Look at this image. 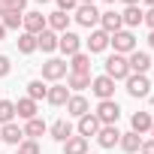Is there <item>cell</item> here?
I'll list each match as a JSON object with an SVG mask.
<instances>
[{
	"instance_id": "cell-4",
	"label": "cell",
	"mask_w": 154,
	"mask_h": 154,
	"mask_svg": "<svg viewBox=\"0 0 154 154\" xmlns=\"http://www.w3.org/2000/svg\"><path fill=\"white\" fill-rule=\"evenodd\" d=\"M109 45L115 48V54H130V51H136V36H133V30H118V33H112L109 36Z\"/></svg>"
},
{
	"instance_id": "cell-40",
	"label": "cell",
	"mask_w": 154,
	"mask_h": 154,
	"mask_svg": "<svg viewBox=\"0 0 154 154\" xmlns=\"http://www.w3.org/2000/svg\"><path fill=\"white\" fill-rule=\"evenodd\" d=\"M148 45H151V48H154V30H151V33H148Z\"/></svg>"
},
{
	"instance_id": "cell-37",
	"label": "cell",
	"mask_w": 154,
	"mask_h": 154,
	"mask_svg": "<svg viewBox=\"0 0 154 154\" xmlns=\"http://www.w3.org/2000/svg\"><path fill=\"white\" fill-rule=\"evenodd\" d=\"M142 24H148V27H151V30H154V6H151V9H145V12H142Z\"/></svg>"
},
{
	"instance_id": "cell-34",
	"label": "cell",
	"mask_w": 154,
	"mask_h": 154,
	"mask_svg": "<svg viewBox=\"0 0 154 154\" xmlns=\"http://www.w3.org/2000/svg\"><path fill=\"white\" fill-rule=\"evenodd\" d=\"M21 18H24V12H9V15H3L0 24H3L6 30H18V27H21Z\"/></svg>"
},
{
	"instance_id": "cell-19",
	"label": "cell",
	"mask_w": 154,
	"mask_h": 154,
	"mask_svg": "<svg viewBox=\"0 0 154 154\" xmlns=\"http://www.w3.org/2000/svg\"><path fill=\"white\" fill-rule=\"evenodd\" d=\"M151 124H154V118H151V112H133V118H130V130L133 133H148L151 130Z\"/></svg>"
},
{
	"instance_id": "cell-28",
	"label": "cell",
	"mask_w": 154,
	"mask_h": 154,
	"mask_svg": "<svg viewBox=\"0 0 154 154\" xmlns=\"http://www.w3.org/2000/svg\"><path fill=\"white\" fill-rule=\"evenodd\" d=\"M63 154H88V139L85 136H69L63 142Z\"/></svg>"
},
{
	"instance_id": "cell-30",
	"label": "cell",
	"mask_w": 154,
	"mask_h": 154,
	"mask_svg": "<svg viewBox=\"0 0 154 154\" xmlns=\"http://www.w3.org/2000/svg\"><path fill=\"white\" fill-rule=\"evenodd\" d=\"M15 42H18V51H21V54H33V51H36V36H33V33H24V30H21Z\"/></svg>"
},
{
	"instance_id": "cell-1",
	"label": "cell",
	"mask_w": 154,
	"mask_h": 154,
	"mask_svg": "<svg viewBox=\"0 0 154 154\" xmlns=\"http://www.w3.org/2000/svg\"><path fill=\"white\" fill-rule=\"evenodd\" d=\"M124 85H127V94H130L133 100H145V97L151 94V79L142 75V72H130L127 79H124Z\"/></svg>"
},
{
	"instance_id": "cell-47",
	"label": "cell",
	"mask_w": 154,
	"mask_h": 154,
	"mask_svg": "<svg viewBox=\"0 0 154 154\" xmlns=\"http://www.w3.org/2000/svg\"><path fill=\"white\" fill-rule=\"evenodd\" d=\"M0 100H3V97H0Z\"/></svg>"
},
{
	"instance_id": "cell-21",
	"label": "cell",
	"mask_w": 154,
	"mask_h": 154,
	"mask_svg": "<svg viewBox=\"0 0 154 154\" xmlns=\"http://www.w3.org/2000/svg\"><path fill=\"white\" fill-rule=\"evenodd\" d=\"M66 66H69V72H82V75H88V72H91V54H85V51L72 54Z\"/></svg>"
},
{
	"instance_id": "cell-6",
	"label": "cell",
	"mask_w": 154,
	"mask_h": 154,
	"mask_svg": "<svg viewBox=\"0 0 154 154\" xmlns=\"http://www.w3.org/2000/svg\"><path fill=\"white\" fill-rule=\"evenodd\" d=\"M75 21H79L82 27H97L100 24V12H97V6L94 3H79V6H75V15H72Z\"/></svg>"
},
{
	"instance_id": "cell-49",
	"label": "cell",
	"mask_w": 154,
	"mask_h": 154,
	"mask_svg": "<svg viewBox=\"0 0 154 154\" xmlns=\"http://www.w3.org/2000/svg\"><path fill=\"white\" fill-rule=\"evenodd\" d=\"M15 154H18V151H15Z\"/></svg>"
},
{
	"instance_id": "cell-16",
	"label": "cell",
	"mask_w": 154,
	"mask_h": 154,
	"mask_svg": "<svg viewBox=\"0 0 154 154\" xmlns=\"http://www.w3.org/2000/svg\"><path fill=\"white\" fill-rule=\"evenodd\" d=\"M127 63H130V72H142V75H148V66H151V57L145 54V51H130L127 54Z\"/></svg>"
},
{
	"instance_id": "cell-23",
	"label": "cell",
	"mask_w": 154,
	"mask_h": 154,
	"mask_svg": "<svg viewBox=\"0 0 154 154\" xmlns=\"http://www.w3.org/2000/svg\"><path fill=\"white\" fill-rule=\"evenodd\" d=\"M21 130H24V139H39L42 133H48V124H45L42 118H30Z\"/></svg>"
},
{
	"instance_id": "cell-13",
	"label": "cell",
	"mask_w": 154,
	"mask_h": 154,
	"mask_svg": "<svg viewBox=\"0 0 154 154\" xmlns=\"http://www.w3.org/2000/svg\"><path fill=\"white\" fill-rule=\"evenodd\" d=\"M85 42H88V51H91V54H100V51H106V48H109V33H106V30H100V27H94V30H91V36H88Z\"/></svg>"
},
{
	"instance_id": "cell-8",
	"label": "cell",
	"mask_w": 154,
	"mask_h": 154,
	"mask_svg": "<svg viewBox=\"0 0 154 154\" xmlns=\"http://www.w3.org/2000/svg\"><path fill=\"white\" fill-rule=\"evenodd\" d=\"M57 48H60L66 57L79 54V51H82V36L72 33V30H63V33H57Z\"/></svg>"
},
{
	"instance_id": "cell-33",
	"label": "cell",
	"mask_w": 154,
	"mask_h": 154,
	"mask_svg": "<svg viewBox=\"0 0 154 154\" xmlns=\"http://www.w3.org/2000/svg\"><path fill=\"white\" fill-rule=\"evenodd\" d=\"M15 118V103L12 100H0V124H9Z\"/></svg>"
},
{
	"instance_id": "cell-43",
	"label": "cell",
	"mask_w": 154,
	"mask_h": 154,
	"mask_svg": "<svg viewBox=\"0 0 154 154\" xmlns=\"http://www.w3.org/2000/svg\"><path fill=\"white\" fill-rule=\"evenodd\" d=\"M79 3H94V0H79Z\"/></svg>"
},
{
	"instance_id": "cell-2",
	"label": "cell",
	"mask_w": 154,
	"mask_h": 154,
	"mask_svg": "<svg viewBox=\"0 0 154 154\" xmlns=\"http://www.w3.org/2000/svg\"><path fill=\"white\" fill-rule=\"evenodd\" d=\"M66 72H69L66 60H60V57H48V60L42 63V82H51V85H57L60 79H66Z\"/></svg>"
},
{
	"instance_id": "cell-11",
	"label": "cell",
	"mask_w": 154,
	"mask_h": 154,
	"mask_svg": "<svg viewBox=\"0 0 154 154\" xmlns=\"http://www.w3.org/2000/svg\"><path fill=\"white\" fill-rule=\"evenodd\" d=\"M94 139L100 142V148H115L121 139V130H118V124H106V127H100V133Z\"/></svg>"
},
{
	"instance_id": "cell-10",
	"label": "cell",
	"mask_w": 154,
	"mask_h": 154,
	"mask_svg": "<svg viewBox=\"0 0 154 154\" xmlns=\"http://www.w3.org/2000/svg\"><path fill=\"white\" fill-rule=\"evenodd\" d=\"M21 27H24V33H42L45 27H48V21H45V15L42 12H24V18H21Z\"/></svg>"
},
{
	"instance_id": "cell-29",
	"label": "cell",
	"mask_w": 154,
	"mask_h": 154,
	"mask_svg": "<svg viewBox=\"0 0 154 154\" xmlns=\"http://www.w3.org/2000/svg\"><path fill=\"white\" fill-rule=\"evenodd\" d=\"M45 94H48V88H45V82H42V79H33V82H27V97H30L33 103L45 100Z\"/></svg>"
},
{
	"instance_id": "cell-14",
	"label": "cell",
	"mask_w": 154,
	"mask_h": 154,
	"mask_svg": "<svg viewBox=\"0 0 154 154\" xmlns=\"http://www.w3.org/2000/svg\"><path fill=\"white\" fill-rule=\"evenodd\" d=\"M66 112H69L72 118H82V115H88V112H91V103H88V97H82V94H69V100H66Z\"/></svg>"
},
{
	"instance_id": "cell-45",
	"label": "cell",
	"mask_w": 154,
	"mask_h": 154,
	"mask_svg": "<svg viewBox=\"0 0 154 154\" xmlns=\"http://www.w3.org/2000/svg\"><path fill=\"white\" fill-rule=\"evenodd\" d=\"M106 3H118V0H106Z\"/></svg>"
},
{
	"instance_id": "cell-38",
	"label": "cell",
	"mask_w": 154,
	"mask_h": 154,
	"mask_svg": "<svg viewBox=\"0 0 154 154\" xmlns=\"http://www.w3.org/2000/svg\"><path fill=\"white\" fill-rule=\"evenodd\" d=\"M139 154H154V139H142V145H139Z\"/></svg>"
},
{
	"instance_id": "cell-22",
	"label": "cell",
	"mask_w": 154,
	"mask_h": 154,
	"mask_svg": "<svg viewBox=\"0 0 154 154\" xmlns=\"http://www.w3.org/2000/svg\"><path fill=\"white\" fill-rule=\"evenodd\" d=\"M36 48H42L45 54H51V51L57 48V33H54V30H48V27H45L42 33H36Z\"/></svg>"
},
{
	"instance_id": "cell-9",
	"label": "cell",
	"mask_w": 154,
	"mask_h": 154,
	"mask_svg": "<svg viewBox=\"0 0 154 154\" xmlns=\"http://www.w3.org/2000/svg\"><path fill=\"white\" fill-rule=\"evenodd\" d=\"M100 30H106L109 36H112V33H118V30H124L121 12H115V9H106V12H100Z\"/></svg>"
},
{
	"instance_id": "cell-27",
	"label": "cell",
	"mask_w": 154,
	"mask_h": 154,
	"mask_svg": "<svg viewBox=\"0 0 154 154\" xmlns=\"http://www.w3.org/2000/svg\"><path fill=\"white\" fill-rule=\"evenodd\" d=\"M118 145H121V151H127V154H136L139 151V145H142V136L139 133H121V139H118Z\"/></svg>"
},
{
	"instance_id": "cell-44",
	"label": "cell",
	"mask_w": 154,
	"mask_h": 154,
	"mask_svg": "<svg viewBox=\"0 0 154 154\" xmlns=\"http://www.w3.org/2000/svg\"><path fill=\"white\" fill-rule=\"evenodd\" d=\"M148 133H151V136H154V124H151V130H148Z\"/></svg>"
},
{
	"instance_id": "cell-46",
	"label": "cell",
	"mask_w": 154,
	"mask_h": 154,
	"mask_svg": "<svg viewBox=\"0 0 154 154\" xmlns=\"http://www.w3.org/2000/svg\"><path fill=\"white\" fill-rule=\"evenodd\" d=\"M36 3H48V0H36Z\"/></svg>"
},
{
	"instance_id": "cell-7",
	"label": "cell",
	"mask_w": 154,
	"mask_h": 154,
	"mask_svg": "<svg viewBox=\"0 0 154 154\" xmlns=\"http://www.w3.org/2000/svg\"><path fill=\"white\" fill-rule=\"evenodd\" d=\"M91 91H94V97H97V100H115V82L109 79L106 72H103V75H94V79H91Z\"/></svg>"
},
{
	"instance_id": "cell-3",
	"label": "cell",
	"mask_w": 154,
	"mask_h": 154,
	"mask_svg": "<svg viewBox=\"0 0 154 154\" xmlns=\"http://www.w3.org/2000/svg\"><path fill=\"white\" fill-rule=\"evenodd\" d=\"M106 75H109L112 82H124L127 75H130L127 57H124V54H109V57H106Z\"/></svg>"
},
{
	"instance_id": "cell-12",
	"label": "cell",
	"mask_w": 154,
	"mask_h": 154,
	"mask_svg": "<svg viewBox=\"0 0 154 154\" xmlns=\"http://www.w3.org/2000/svg\"><path fill=\"white\" fill-rule=\"evenodd\" d=\"M100 127H103V124H100V118H97L94 112H88V115H82V118H79V127H75V130H79V136H85V139H88V136H97V133H100Z\"/></svg>"
},
{
	"instance_id": "cell-24",
	"label": "cell",
	"mask_w": 154,
	"mask_h": 154,
	"mask_svg": "<svg viewBox=\"0 0 154 154\" xmlns=\"http://www.w3.org/2000/svg\"><path fill=\"white\" fill-rule=\"evenodd\" d=\"M91 79H94L91 72H88V75H82V72H66V88H69V91H85V88H91Z\"/></svg>"
},
{
	"instance_id": "cell-18",
	"label": "cell",
	"mask_w": 154,
	"mask_h": 154,
	"mask_svg": "<svg viewBox=\"0 0 154 154\" xmlns=\"http://www.w3.org/2000/svg\"><path fill=\"white\" fill-rule=\"evenodd\" d=\"M24 139V130L15 124V121H9V124H3L0 127V142H9V145H18Z\"/></svg>"
},
{
	"instance_id": "cell-31",
	"label": "cell",
	"mask_w": 154,
	"mask_h": 154,
	"mask_svg": "<svg viewBox=\"0 0 154 154\" xmlns=\"http://www.w3.org/2000/svg\"><path fill=\"white\" fill-rule=\"evenodd\" d=\"M27 0H0V18L9 15V12H24Z\"/></svg>"
},
{
	"instance_id": "cell-32",
	"label": "cell",
	"mask_w": 154,
	"mask_h": 154,
	"mask_svg": "<svg viewBox=\"0 0 154 154\" xmlns=\"http://www.w3.org/2000/svg\"><path fill=\"white\" fill-rule=\"evenodd\" d=\"M15 148H18V154H42V145L36 139H21Z\"/></svg>"
},
{
	"instance_id": "cell-42",
	"label": "cell",
	"mask_w": 154,
	"mask_h": 154,
	"mask_svg": "<svg viewBox=\"0 0 154 154\" xmlns=\"http://www.w3.org/2000/svg\"><path fill=\"white\" fill-rule=\"evenodd\" d=\"M145 3H148V9H151V6H154V0H145Z\"/></svg>"
},
{
	"instance_id": "cell-5",
	"label": "cell",
	"mask_w": 154,
	"mask_h": 154,
	"mask_svg": "<svg viewBox=\"0 0 154 154\" xmlns=\"http://www.w3.org/2000/svg\"><path fill=\"white\" fill-rule=\"evenodd\" d=\"M94 115L100 118V124H103V127H106V124H118V118H121V106H118L115 100H100Z\"/></svg>"
},
{
	"instance_id": "cell-15",
	"label": "cell",
	"mask_w": 154,
	"mask_h": 154,
	"mask_svg": "<svg viewBox=\"0 0 154 154\" xmlns=\"http://www.w3.org/2000/svg\"><path fill=\"white\" fill-rule=\"evenodd\" d=\"M69 12H60V9H54V12H48L45 15V21H48V30H54V33H63V30H69Z\"/></svg>"
},
{
	"instance_id": "cell-25",
	"label": "cell",
	"mask_w": 154,
	"mask_h": 154,
	"mask_svg": "<svg viewBox=\"0 0 154 154\" xmlns=\"http://www.w3.org/2000/svg\"><path fill=\"white\" fill-rule=\"evenodd\" d=\"M121 21H124V30H130V27H139V24H142V9H139V6H124V12H121Z\"/></svg>"
},
{
	"instance_id": "cell-17",
	"label": "cell",
	"mask_w": 154,
	"mask_h": 154,
	"mask_svg": "<svg viewBox=\"0 0 154 154\" xmlns=\"http://www.w3.org/2000/svg\"><path fill=\"white\" fill-rule=\"evenodd\" d=\"M48 133H51V139H54V142H60V145H63V142L72 136V124H69L66 118H57V121L48 127Z\"/></svg>"
},
{
	"instance_id": "cell-26",
	"label": "cell",
	"mask_w": 154,
	"mask_h": 154,
	"mask_svg": "<svg viewBox=\"0 0 154 154\" xmlns=\"http://www.w3.org/2000/svg\"><path fill=\"white\" fill-rule=\"evenodd\" d=\"M15 115H18L21 121H30V118H36V103H33L30 97H21V100L15 103Z\"/></svg>"
},
{
	"instance_id": "cell-48",
	"label": "cell",
	"mask_w": 154,
	"mask_h": 154,
	"mask_svg": "<svg viewBox=\"0 0 154 154\" xmlns=\"http://www.w3.org/2000/svg\"><path fill=\"white\" fill-rule=\"evenodd\" d=\"M151 63H154V60H151Z\"/></svg>"
},
{
	"instance_id": "cell-36",
	"label": "cell",
	"mask_w": 154,
	"mask_h": 154,
	"mask_svg": "<svg viewBox=\"0 0 154 154\" xmlns=\"http://www.w3.org/2000/svg\"><path fill=\"white\" fill-rule=\"evenodd\" d=\"M9 69H12L9 57H6V54H0V79H3V75H9Z\"/></svg>"
},
{
	"instance_id": "cell-35",
	"label": "cell",
	"mask_w": 154,
	"mask_h": 154,
	"mask_svg": "<svg viewBox=\"0 0 154 154\" xmlns=\"http://www.w3.org/2000/svg\"><path fill=\"white\" fill-rule=\"evenodd\" d=\"M60 12H75V6H79V0H54Z\"/></svg>"
},
{
	"instance_id": "cell-39",
	"label": "cell",
	"mask_w": 154,
	"mask_h": 154,
	"mask_svg": "<svg viewBox=\"0 0 154 154\" xmlns=\"http://www.w3.org/2000/svg\"><path fill=\"white\" fill-rule=\"evenodd\" d=\"M124 6H139V0H121Z\"/></svg>"
},
{
	"instance_id": "cell-20",
	"label": "cell",
	"mask_w": 154,
	"mask_h": 154,
	"mask_svg": "<svg viewBox=\"0 0 154 154\" xmlns=\"http://www.w3.org/2000/svg\"><path fill=\"white\" fill-rule=\"evenodd\" d=\"M45 100H48L51 106H66V100H69V88L57 82V85H51V88H48V94H45Z\"/></svg>"
},
{
	"instance_id": "cell-41",
	"label": "cell",
	"mask_w": 154,
	"mask_h": 154,
	"mask_svg": "<svg viewBox=\"0 0 154 154\" xmlns=\"http://www.w3.org/2000/svg\"><path fill=\"white\" fill-rule=\"evenodd\" d=\"M3 36H6V27H3V24H0V39H3Z\"/></svg>"
}]
</instances>
